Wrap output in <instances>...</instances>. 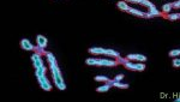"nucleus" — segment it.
<instances>
[{
  "mask_svg": "<svg viewBox=\"0 0 180 102\" xmlns=\"http://www.w3.org/2000/svg\"><path fill=\"white\" fill-rule=\"evenodd\" d=\"M127 60H129L127 58H121V57H119V58H117V61H118L119 64H122V65H124V64H125L126 61H127Z\"/></svg>",
  "mask_w": 180,
  "mask_h": 102,
  "instance_id": "obj_20",
  "label": "nucleus"
},
{
  "mask_svg": "<svg viewBox=\"0 0 180 102\" xmlns=\"http://www.w3.org/2000/svg\"><path fill=\"white\" fill-rule=\"evenodd\" d=\"M46 58H47V61L49 64V69L52 71V76H53V80H54V84L55 87L59 89V90H65L66 89V84H65V80L63 78V75H61V71L58 66V61L55 59L52 53L49 52H46Z\"/></svg>",
  "mask_w": 180,
  "mask_h": 102,
  "instance_id": "obj_1",
  "label": "nucleus"
},
{
  "mask_svg": "<svg viewBox=\"0 0 180 102\" xmlns=\"http://www.w3.org/2000/svg\"><path fill=\"white\" fill-rule=\"evenodd\" d=\"M21 47L24 49V50H35V46L27 39H23L21 41Z\"/></svg>",
  "mask_w": 180,
  "mask_h": 102,
  "instance_id": "obj_9",
  "label": "nucleus"
},
{
  "mask_svg": "<svg viewBox=\"0 0 180 102\" xmlns=\"http://www.w3.org/2000/svg\"><path fill=\"white\" fill-rule=\"evenodd\" d=\"M31 60H32V64H34L35 69H39V67L45 66V62H43V59L41 58V54L36 53V52L31 55Z\"/></svg>",
  "mask_w": 180,
  "mask_h": 102,
  "instance_id": "obj_5",
  "label": "nucleus"
},
{
  "mask_svg": "<svg viewBox=\"0 0 180 102\" xmlns=\"http://www.w3.org/2000/svg\"><path fill=\"white\" fill-rule=\"evenodd\" d=\"M89 53L91 54H97V55H107L109 58H119L120 53L114 49H107V48H101V47H91L89 48Z\"/></svg>",
  "mask_w": 180,
  "mask_h": 102,
  "instance_id": "obj_3",
  "label": "nucleus"
},
{
  "mask_svg": "<svg viewBox=\"0 0 180 102\" xmlns=\"http://www.w3.org/2000/svg\"><path fill=\"white\" fill-rule=\"evenodd\" d=\"M118 7H119L121 11H126V12L130 10V6H129V4L126 3V1H119V3H118Z\"/></svg>",
  "mask_w": 180,
  "mask_h": 102,
  "instance_id": "obj_14",
  "label": "nucleus"
},
{
  "mask_svg": "<svg viewBox=\"0 0 180 102\" xmlns=\"http://www.w3.org/2000/svg\"><path fill=\"white\" fill-rule=\"evenodd\" d=\"M112 88V85H111V84L109 83H106V84H103V85H101V87H97L96 88V91L97 93H106V91H108V90H109Z\"/></svg>",
  "mask_w": 180,
  "mask_h": 102,
  "instance_id": "obj_13",
  "label": "nucleus"
},
{
  "mask_svg": "<svg viewBox=\"0 0 180 102\" xmlns=\"http://www.w3.org/2000/svg\"><path fill=\"white\" fill-rule=\"evenodd\" d=\"M173 66L174 67H180V59L179 58H174L173 59Z\"/></svg>",
  "mask_w": 180,
  "mask_h": 102,
  "instance_id": "obj_19",
  "label": "nucleus"
},
{
  "mask_svg": "<svg viewBox=\"0 0 180 102\" xmlns=\"http://www.w3.org/2000/svg\"><path fill=\"white\" fill-rule=\"evenodd\" d=\"M147 13H148V17H147V18H153V17H156V16H161V14H162L155 6L148 9V12H147Z\"/></svg>",
  "mask_w": 180,
  "mask_h": 102,
  "instance_id": "obj_12",
  "label": "nucleus"
},
{
  "mask_svg": "<svg viewBox=\"0 0 180 102\" xmlns=\"http://www.w3.org/2000/svg\"><path fill=\"white\" fill-rule=\"evenodd\" d=\"M108 83H109L111 84V85L112 87H114V88H119V89H127L130 85H129V84L127 83H122V82H118V80H108Z\"/></svg>",
  "mask_w": 180,
  "mask_h": 102,
  "instance_id": "obj_7",
  "label": "nucleus"
},
{
  "mask_svg": "<svg viewBox=\"0 0 180 102\" xmlns=\"http://www.w3.org/2000/svg\"><path fill=\"white\" fill-rule=\"evenodd\" d=\"M173 9V4L172 3H168V4H165L163 6H162V12L163 13H169Z\"/></svg>",
  "mask_w": 180,
  "mask_h": 102,
  "instance_id": "obj_15",
  "label": "nucleus"
},
{
  "mask_svg": "<svg viewBox=\"0 0 180 102\" xmlns=\"http://www.w3.org/2000/svg\"><path fill=\"white\" fill-rule=\"evenodd\" d=\"M178 55H180V49H173L169 52V57L172 58H176Z\"/></svg>",
  "mask_w": 180,
  "mask_h": 102,
  "instance_id": "obj_18",
  "label": "nucleus"
},
{
  "mask_svg": "<svg viewBox=\"0 0 180 102\" xmlns=\"http://www.w3.org/2000/svg\"><path fill=\"white\" fill-rule=\"evenodd\" d=\"M173 9H180V0H179V1H175L173 4Z\"/></svg>",
  "mask_w": 180,
  "mask_h": 102,
  "instance_id": "obj_22",
  "label": "nucleus"
},
{
  "mask_svg": "<svg viewBox=\"0 0 180 102\" xmlns=\"http://www.w3.org/2000/svg\"><path fill=\"white\" fill-rule=\"evenodd\" d=\"M86 65H94V66H108L113 67L117 66L119 62L114 59H99V58H89L85 60Z\"/></svg>",
  "mask_w": 180,
  "mask_h": 102,
  "instance_id": "obj_2",
  "label": "nucleus"
},
{
  "mask_svg": "<svg viewBox=\"0 0 180 102\" xmlns=\"http://www.w3.org/2000/svg\"><path fill=\"white\" fill-rule=\"evenodd\" d=\"M129 13L131 14H135V16H138V17H148V13L144 12V11H140V10H137V9H133V7H130V10L127 11Z\"/></svg>",
  "mask_w": 180,
  "mask_h": 102,
  "instance_id": "obj_11",
  "label": "nucleus"
},
{
  "mask_svg": "<svg viewBox=\"0 0 180 102\" xmlns=\"http://www.w3.org/2000/svg\"><path fill=\"white\" fill-rule=\"evenodd\" d=\"M36 42H37V46L39 47H41V48H46L47 47V39L45 37V36H42V35H37L36 36Z\"/></svg>",
  "mask_w": 180,
  "mask_h": 102,
  "instance_id": "obj_10",
  "label": "nucleus"
},
{
  "mask_svg": "<svg viewBox=\"0 0 180 102\" xmlns=\"http://www.w3.org/2000/svg\"><path fill=\"white\" fill-rule=\"evenodd\" d=\"M124 66L127 70H131V71H144V70H145V65H144L143 62H140V61L138 64H135L131 60H127L124 64Z\"/></svg>",
  "mask_w": 180,
  "mask_h": 102,
  "instance_id": "obj_4",
  "label": "nucleus"
},
{
  "mask_svg": "<svg viewBox=\"0 0 180 102\" xmlns=\"http://www.w3.org/2000/svg\"><path fill=\"white\" fill-rule=\"evenodd\" d=\"M126 58H127L129 60H131V61H133V60H137V61H140V62L147 61V57L143 55V54H129Z\"/></svg>",
  "mask_w": 180,
  "mask_h": 102,
  "instance_id": "obj_8",
  "label": "nucleus"
},
{
  "mask_svg": "<svg viewBox=\"0 0 180 102\" xmlns=\"http://www.w3.org/2000/svg\"><path fill=\"white\" fill-rule=\"evenodd\" d=\"M37 80H39V84L41 85V88H42L43 90H46V91H50V90H52V85H50V83H49V80L47 79L46 76L37 78Z\"/></svg>",
  "mask_w": 180,
  "mask_h": 102,
  "instance_id": "obj_6",
  "label": "nucleus"
},
{
  "mask_svg": "<svg viewBox=\"0 0 180 102\" xmlns=\"http://www.w3.org/2000/svg\"><path fill=\"white\" fill-rule=\"evenodd\" d=\"M122 79H124V75H122V73L117 75V76H115V78H114V80H118V82H121Z\"/></svg>",
  "mask_w": 180,
  "mask_h": 102,
  "instance_id": "obj_21",
  "label": "nucleus"
},
{
  "mask_svg": "<svg viewBox=\"0 0 180 102\" xmlns=\"http://www.w3.org/2000/svg\"><path fill=\"white\" fill-rule=\"evenodd\" d=\"M166 17L169 21H176V19H180V13H169Z\"/></svg>",
  "mask_w": 180,
  "mask_h": 102,
  "instance_id": "obj_16",
  "label": "nucleus"
},
{
  "mask_svg": "<svg viewBox=\"0 0 180 102\" xmlns=\"http://www.w3.org/2000/svg\"><path fill=\"white\" fill-rule=\"evenodd\" d=\"M175 102H180V97H178V98H175Z\"/></svg>",
  "mask_w": 180,
  "mask_h": 102,
  "instance_id": "obj_23",
  "label": "nucleus"
},
{
  "mask_svg": "<svg viewBox=\"0 0 180 102\" xmlns=\"http://www.w3.org/2000/svg\"><path fill=\"white\" fill-rule=\"evenodd\" d=\"M95 80H97V82H104V83H107L108 80H109V78H108V77H106V76H101V75H99V76H96V77H95Z\"/></svg>",
  "mask_w": 180,
  "mask_h": 102,
  "instance_id": "obj_17",
  "label": "nucleus"
}]
</instances>
